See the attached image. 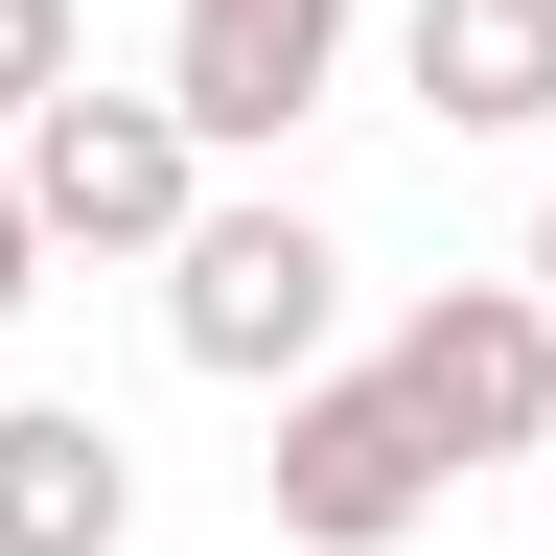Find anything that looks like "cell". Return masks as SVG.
Wrapping results in <instances>:
<instances>
[{
	"instance_id": "2",
	"label": "cell",
	"mask_w": 556,
	"mask_h": 556,
	"mask_svg": "<svg viewBox=\"0 0 556 556\" xmlns=\"http://www.w3.org/2000/svg\"><path fill=\"white\" fill-rule=\"evenodd\" d=\"M441 486H464V464L417 441L394 371H302V394H278V533H302V556H417Z\"/></svg>"
},
{
	"instance_id": "7",
	"label": "cell",
	"mask_w": 556,
	"mask_h": 556,
	"mask_svg": "<svg viewBox=\"0 0 556 556\" xmlns=\"http://www.w3.org/2000/svg\"><path fill=\"white\" fill-rule=\"evenodd\" d=\"M394 70H417L441 139H533V116H556V0H417Z\"/></svg>"
},
{
	"instance_id": "6",
	"label": "cell",
	"mask_w": 556,
	"mask_h": 556,
	"mask_svg": "<svg viewBox=\"0 0 556 556\" xmlns=\"http://www.w3.org/2000/svg\"><path fill=\"white\" fill-rule=\"evenodd\" d=\"M139 533V441L70 394H0V556H116Z\"/></svg>"
},
{
	"instance_id": "3",
	"label": "cell",
	"mask_w": 556,
	"mask_h": 556,
	"mask_svg": "<svg viewBox=\"0 0 556 556\" xmlns=\"http://www.w3.org/2000/svg\"><path fill=\"white\" fill-rule=\"evenodd\" d=\"M371 371L417 394V441H441V464H556V302H533V278H441Z\"/></svg>"
},
{
	"instance_id": "4",
	"label": "cell",
	"mask_w": 556,
	"mask_h": 556,
	"mask_svg": "<svg viewBox=\"0 0 556 556\" xmlns=\"http://www.w3.org/2000/svg\"><path fill=\"white\" fill-rule=\"evenodd\" d=\"M24 208H47V255H186V208H208V139L163 93H70L24 116Z\"/></svg>"
},
{
	"instance_id": "1",
	"label": "cell",
	"mask_w": 556,
	"mask_h": 556,
	"mask_svg": "<svg viewBox=\"0 0 556 556\" xmlns=\"http://www.w3.org/2000/svg\"><path fill=\"white\" fill-rule=\"evenodd\" d=\"M325 325H348L325 208H186V255H163V348H186V371L302 394V371H325Z\"/></svg>"
},
{
	"instance_id": "8",
	"label": "cell",
	"mask_w": 556,
	"mask_h": 556,
	"mask_svg": "<svg viewBox=\"0 0 556 556\" xmlns=\"http://www.w3.org/2000/svg\"><path fill=\"white\" fill-rule=\"evenodd\" d=\"M70 70H93V24H70V0H0V139H24Z\"/></svg>"
},
{
	"instance_id": "9",
	"label": "cell",
	"mask_w": 556,
	"mask_h": 556,
	"mask_svg": "<svg viewBox=\"0 0 556 556\" xmlns=\"http://www.w3.org/2000/svg\"><path fill=\"white\" fill-rule=\"evenodd\" d=\"M47 302V208H24V163H0V325Z\"/></svg>"
},
{
	"instance_id": "5",
	"label": "cell",
	"mask_w": 556,
	"mask_h": 556,
	"mask_svg": "<svg viewBox=\"0 0 556 556\" xmlns=\"http://www.w3.org/2000/svg\"><path fill=\"white\" fill-rule=\"evenodd\" d=\"M325 70H348V0H186L163 24V116L232 163V139H302L325 116Z\"/></svg>"
},
{
	"instance_id": "10",
	"label": "cell",
	"mask_w": 556,
	"mask_h": 556,
	"mask_svg": "<svg viewBox=\"0 0 556 556\" xmlns=\"http://www.w3.org/2000/svg\"><path fill=\"white\" fill-rule=\"evenodd\" d=\"M533 302H556V208H533Z\"/></svg>"
}]
</instances>
